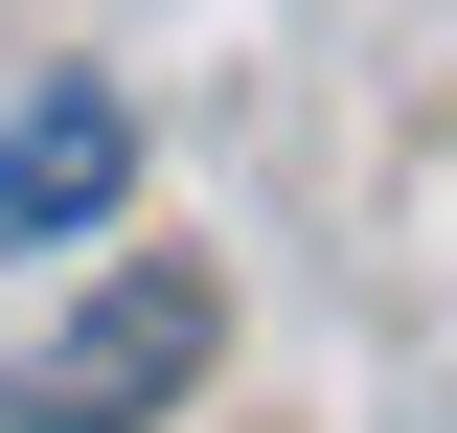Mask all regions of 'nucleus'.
Here are the masks:
<instances>
[{
    "label": "nucleus",
    "mask_w": 457,
    "mask_h": 433,
    "mask_svg": "<svg viewBox=\"0 0 457 433\" xmlns=\"http://www.w3.org/2000/svg\"><path fill=\"white\" fill-rule=\"evenodd\" d=\"M206 342H228L206 251H137V274H92L69 320L0 342V433H161L183 388H206Z\"/></svg>",
    "instance_id": "obj_1"
},
{
    "label": "nucleus",
    "mask_w": 457,
    "mask_h": 433,
    "mask_svg": "<svg viewBox=\"0 0 457 433\" xmlns=\"http://www.w3.org/2000/svg\"><path fill=\"white\" fill-rule=\"evenodd\" d=\"M114 183H137V114H114L92 69H69V92H23V114H0V274H23V251H69Z\"/></svg>",
    "instance_id": "obj_2"
}]
</instances>
